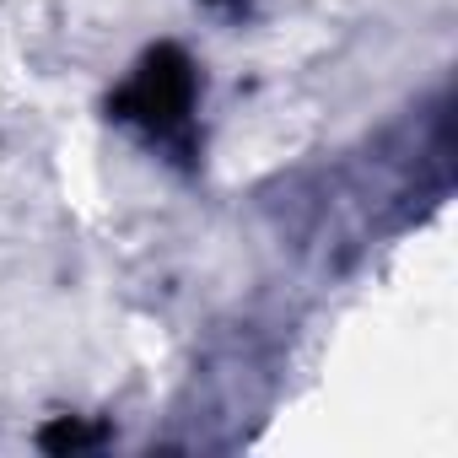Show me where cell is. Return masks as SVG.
<instances>
[{
    "label": "cell",
    "instance_id": "obj_1",
    "mask_svg": "<svg viewBox=\"0 0 458 458\" xmlns=\"http://www.w3.org/2000/svg\"><path fill=\"white\" fill-rule=\"evenodd\" d=\"M194 98H199L194 60L178 44H157L140 55L130 81L108 98V114L119 124H135L151 140L173 146L178 157H194Z\"/></svg>",
    "mask_w": 458,
    "mask_h": 458
},
{
    "label": "cell",
    "instance_id": "obj_2",
    "mask_svg": "<svg viewBox=\"0 0 458 458\" xmlns=\"http://www.w3.org/2000/svg\"><path fill=\"white\" fill-rule=\"evenodd\" d=\"M38 442H44L49 453H81V447H92V442H98V431H87L81 420H71V415H65V420H60V426H49Z\"/></svg>",
    "mask_w": 458,
    "mask_h": 458
},
{
    "label": "cell",
    "instance_id": "obj_3",
    "mask_svg": "<svg viewBox=\"0 0 458 458\" xmlns=\"http://www.w3.org/2000/svg\"><path fill=\"white\" fill-rule=\"evenodd\" d=\"M210 6H221V12H238V6H243V0H210Z\"/></svg>",
    "mask_w": 458,
    "mask_h": 458
}]
</instances>
